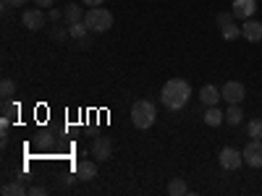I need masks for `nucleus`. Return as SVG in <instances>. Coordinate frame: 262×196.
I'll use <instances>...</instances> for the list:
<instances>
[{
	"mask_svg": "<svg viewBox=\"0 0 262 196\" xmlns=\"http://www.w3.org/2000/svg\"><path fill=\"white\" fill-rule=\"evenodd\" d=\"M189 97H191V86L184 79L165 81L163 92H160V100H163V105L168 107V110H181V107L189 102Z\"/></svg>",
	"mask_w": 262,
	"mask_h": 196,
	"instance_id": "obj_1",
	"label": "nucleus"
},
{
	"mask_svg": "<svg viewBox=\"0 0 262 196\" xmlns=\"http://www.w3.org/2000/svg\"><path fill=\"white\" fill-rule=\"evenodd\" d=\"M155 118H158V110L149 100H139V102L131 105V123H134L139 131L149 128L152 123H155Z\"/></svg>",
	"mask_w": 262,
	"mask_h": 196,
	"instance_id": "obj_2",
	"label": "nucleus"
},
{
	"mask_svg": "<svg viewBox=\"0 0 262 196\" xmlns=\"http://www.w3.org/2000/svg\"><path fill=\"white\" fill-rule=\"evenodd\" d=\"M84 24H86V29L90 32H107L113 27V13L107 11V8H86V13H84Z\"/></svg>",
	"mask_w": 262,
	"mask_h": 196,
	"instance_id": "obj_3",
	"label": "nucleus"
},
{
	"mask_svg": "<svg viewBox=\"0 0 262 196\" xmlns=\"http://www.w3.org/2000/svg\"><path fill=\"white\" fill-rule=\"evenodd\" d=\"M217 162H221L223 170H238L244 162V155L233 146H226V149H221V155H217Z\"/></svg>",
	"mask_w": 262,
	"mask_h": 196,
	"instance_id": "obj_4",
	"label": "nucleus"
},
{
	"mask_svg": "<svg viewBox=\"0 0 262 196\" xmlns=\"http://www.w3.org/2000/svg\"><path fill=\"white\" fill-rule=\"evenodd\" d=\"M223 100L228 105H242V100L247 97V89H244V84L242 81H226V86L221 89Z\"/></svg>",
	"mask_w": 262,
	"mask_h": 196,
	"instance_id": "obj_5",
	"label": "nucleus"
},
{
	"mask_svg": "<svg viewBox=\"0 0 262 196\" xmlns=\"http://www.w3.org/2000/svg\"><path fill=\"white\" fill-rule=\"evenodd\" d=\"M242 155H244L249 167H262V139H252Z\"/></svg>",
	"mask_w": 262,
	"mask_h": 196,
	"instance_id": "obj_6",
	"label": "nucleus"
},
{
	"mask_svg": "<svg viewBox=\"0 0 262 196\" xmlns=\"http://www.w3.org/2000/svg\"><path fill=\"white\" fill-rule=\"evenodd\" d=\"M45 21H48V16L42 13V8H29V11H24V16H21V24H24L27 29H32V32L42 29Z\"/></svg>",
	"mask_w": 262,
	"mask_h": 196,
	"instance_id": "obj_7",
	"label": "nucleus"
},
{
	"mask_svg": "<svg viewBox=\"0 0 262 196\" xmlns=\"http://www.w3.org/2000/svg\"><path fill=\"white\" fill-rule=\"evenodd\" d=\"M92 155H95V160H100V162L111 160V155H113L111 139H107V136H97V139L92 141Z\"/></svg>",
	"mask_w": 262,
	"mask_h": 196,
	"instance_id": "obj_8",
	"label": "nucleus"
},
{
	"mask_svg": "<svg viewBox=\"0 0 262 196\" xmlns=\"http://www.w3.org/2000/svg\"><path fill=\"white\" fill-rule=\"evenodd\" d=\"M233 16L236 18H252L254 16V11H257V0H233Z\"/></svg>",
	"mask_w": 262,
	"mask_h": 196,
	"instance_id": "obj_9",
	"label": "nucleus"
},
{
	"mask_svg": "<svg viewBox=\"0 0 262 196\" xmlns=\"http://www.w3.org/2000/svg\"><path fill=\"white\" fill-rule=\"evenodd\" d=\"M74 176H76L79 181H84V183H90V181H95V176H97V165H95L92 160H84V162H79V165L74 167Z\"/></svg>",
	"mask_w": 262,
	"mask_h": 196,
	"instance_id": "obj_10",
	"label": "nucleus"
},
{
	"mask_svg": "<svg viewBox=\"0 0 262 196\" xmlns=\"http://www.w3.org/2000/svg\"><path fill=\"white\" fill-rule=\"evenodd\" d=\"M242 37L247 42H259L262 39V24H259V21H254V18H247L244 27H242Z\"/></svg>",
	"mask_w": 262,
	"mask_h": 196,
	"instance_id": "obj_11",
	"label": "nucleus"
},
{
	"mask_svg": "<svg viewBox=\"0 0 262 196\" xmlns=\"http://www.w3.org/2000/svg\"><path fill=\"white\" fill-rule=\"evenodd\" d=\"M200 100H202V105H217V102H221L223 100V94H221V89H217V86L215 84H205L202 86V92H200Z\"/></svg>",
	"mask_w": 262,
	"mask_h": 196,
	"instance_id": "obj_12",
	"label": "nucleus"
},
{
	"mask_svg": "<svg viewBox=\"0 0 262 196\" xmlns=\"http://www.w3.org/2000/svg\"><path fill=\"white\" fill-rule=\"evenodd\" d=\"M223 120H226V113H223L217 105H210L207 110H205V123H207L210 128H217Z\"/></svg>",
	"mask_w": 262,
	"mask_h": 196,
	"instance_id": "obj_13",
	"label": "nucleus"
},
{
	"mask_svg": "<svg viewBox=\"0 0 262 196\" xmlns=\"http://www.w3.org/2000/svg\"><path fill=\"white\" fill-rule=\"evenodd\" d=\"M63 18L69 21V27L71 24H79V21H84V11L76 3H69V6H66V11H63Z\"/></svg>",
	"mask_w": 262,
	"mask_h": 196,
	"instance_id": "obj_14",
	"label": "nucleus"
},
{
	"mask_svg": "<svg viewBox=\"0 0 262 196\" xmlns=\"http://www.w3.org/2000/svg\"><path fill=\"white\" fill-rule=\"evenodd\" d=\"M223 113H226V123H228V126H238V123L244 120V110H242L238 105H228Z\"/></svg>",
	"mask_w": 262,
	"mask_h": 196,
	"instance_id": "obj_15",
	"label": "nucleus"
},
{
	"mask_svg": "<svg viewBox=\"0 0 262 196\" xmlns=\"http://www.w3.org/2000/svg\"><path fill=\"white\" fill-rule=\"evenodd\" d=\"M34 144H37V149H53L55 146V134H50V131H39V134L34 136Z\"/></svg>",
	"mask_w": 262,
	"mask_h": 196,
	"instance_id": "obj_16",
	"label": "nucleus"
},
{
	"mask_svg": "<svg viewBox=\"0 0 262 196\" xmlns=\"http://www.w3.org/2000/svg\"><path fill=\"white\" fill-rule=\"evenodd\" d=\"M221 37H223L226 42H233V39H238V37H242V27H236L233 21H231V24L221 27Z\"/></svg>",
	"mask_w": 262,
	"mask_h": 196,
	"instance_id": "obj_17",
	"label": "nucleus"
},
{
	"mask_svg": "<svg viewBox=\"0 0 262 196\" xmlns=\"http://www.w3.org/2000/svg\"><path fill=\"white\" fill-rule=\"evenodd\" d=\"M168 193H170V196H186L189 188H186L184 178H173V181L168 183Z\"/></svg>",
	"mask_w": 262,
	"mask_h": 196,
	"instance_id": "obj_18",
	"label": "nucleus"
},
{
	"mask_svg": "<svg viewBox=\"0 0 262 196\" xmlns=\"http://www.w3.org/2000/svg\"><path fill=\"white\" fill-rule=\"evenodd\" d=\"M3 118H8V120H16L18 118V105L11 102V97L3 100Z\"/></svg>",
	"mask_w": 262,
	"mask_h": 196,
	"instance_id": "obj_19",
	"label": "nucleus"
},
{
	"mask_svg": "<svg viewBox=\"0 0 262 196\" xmlns=\"http://www.w3.org/2000/svg\"><path fill=\"white\" fill-rule=\"evenodd\" d=\"M29 191L24 188V183H8L3 186V196H27Z\"/></svg>",
	"mask_w": 262,
	"mask_h": 196,
	"instance_id": "obj_20",
	"label": "nucleus"
},
{
	"mask_svg": "<svg viewBox=\"0 0 262 196\" xmlns=\"http://www.w3.org/2000/svg\"><path fill=\"white\" fill-rule=\"evenodd\" d=\"M247 134H249V139H262V120L259 118L247 123Z\"/></svg>",
	"mask_w": 262,
	"mask_h": 196,
	"instance_id": "obj_21",
	"label": "nucleus"
},
{
	"mask_svg": "<svg viewBox=\"0 0 262 196\" xmlns=\"http://www.w3.org/2000/svg\"><path fill=\"white\" fill-rule=\"evenodd\" d=\"M86 32H90V29H86V24H84V21H79V24H71V27H69V34H71L74 39H81V37H86Z\"/></svg>",
	"mask_w": 262,
	"mask_h": 196,
	"instance_id": "obj_22",
	"label": "nucleus"
},
{
	"mask_svg": "<svg viewBox=\"0 0 262 196\" xmlns=\"http://www.w3.org/2000/svg\"><path fill=\"white\" fill-rule=\"evenodd\" d=\"M0 94H3V100L13 97V94H16V84H13L11 79H3V84H0Z\"/></svg>",
	"mask_w": 262,
	"mask_h": 196,
	"instance_id": "obj_23",
	"label": "nucleus"
},
{
	"mask_svg": "<svg viewBox=\"0 0 262 196\" xmlns=\"http://www.w3.org/2000/svg\"><path fill=\"white\" fill-rule=\"evenodd\" d=\"M236 16H233V11L231 13H217V27H226V24H231Z\"/></svg>",
	"mask_w": 262,
	"mask_h": 196,
	"instance_id": "obj_24",
	"label": "nucleus"
},
{
	"mask_svg": "<svg viewBox=\"0 0 262 196\" xmlns=\"http://www.w3.org/2000/svg\"><path fill=\"white\" fill-rule=\"evenodd\" d=\"M50 37L60 42V39H66V37H71V34H69V29H60V27H55V29L50 32Z\"/></svg>",
	"mask_w": 262,
	"mask_h": 196,
	"instance_id": "obj_25",
	"label": "nucleus"
},
{
	"mask_svg": "<svg viewBox=\"0 0 262 196\" xmlns=\"http://www.w3.org/2000/svg\"><path fill=\"white\" fill-rule=\"evenodd\" d=\"M27 0H3V8H21Z\"/></svg>",
	"mask_w": 262,
	"mask_h": 196,
	"instance_id": "obj_26",
	"label": "nucleus"
},
{
	"mask_svg": "<svg viewBox=\"0 0 262 196\" xmlns=\"http://www.w3.org/2000/svg\"><path fill=\"white\" fill-rule=\"evenodd\" d=\"M48 18H50V21H55V24H58V21L63 18V11H58V8H50V11H48Z\"/></svg>",
	"mask_w": 262,
	"mask_h": 196,
	"instance_id": "obj_27",
	"label": "nucleus"
},
{
	"mask_svg": "<svg viewBox=\"0 0 262 196\" xmlns=\"http://www.w3.org/2000/svg\"><path fill=\"white\" fill-rule=\"evenodd\" d=\"M81 3H84L86 8H100V6L105 3V0H81Z\"/></svg>",
	"mask_w": 262,
	"mask_h": 196,
	"instance_id": "obj_28",
	"label": "nucleus"
},
{
	"mask_svg": "<svg viewBox=\"0 0 262 196\" xmlns=\"http://www.w3.org/2000/svg\"><path fill=\"white\" fill-rule=\"evenodd\" d=\"M53 3H55V0H34L37 8H53Z\"/></svg>",
	"mask_w": 262,
	"mask_h": 196,
	"instance_id": "obj_29",
	"label": "nucleus"
},
{
	"mask_svg": "<svg viewBox=\"0 0 262 196\" xmlns=\"http://www.w3.org/2000/svg\"><path fill=\"white\" fill-rule=\"evenodd\" d=\"M29 193H32V196H45V193H48V188H42V186H34V188H32Z\"/></svg>",
	"mask_w": 262,
	"mask_h": 196,
	"instance_id": "obj_30",
	"label": "nucleus"
},
{
	"mask_svg": "<svg viewBox=\"0 0 262 196\" xmlns=\"http://www.w3.org/2000/svg\"><path fill=\"white\" fill-rule=\"evenodd\" d=\"M76 42H79V47H90V45H92L90 37H81V39H76Z\"/></svg>",
	"mask_w": 262,
	"mask_h": 196,
	"instance_id": "obj_31",
	"label": "nucleus"
}]
</instances>
